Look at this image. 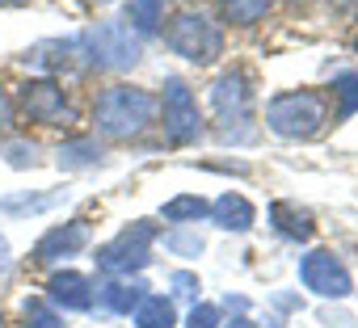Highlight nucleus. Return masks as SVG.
<instances>
[{"mask_svg": "<svg viewBox=\"0 0 358 328\" xmlns=\"http://www.w3.org/2000/svg\"><path fill=\"white\" fill-rule=\"evenodd\" d=\"M329 122V105L320 93L295 89V93H278L266 105V126L278 139H316Z\"/></svg>", "mask_w": 358, "mask_h": 328, "instance_id": "f03ea898", "label": "nucleus"}, {"mask_svg": "<svg viewBox=\"0 0 358 328\" xmlns=\"http://www.w3.org/2000/svg\"><path fill=\"white\" fill-rule=\"evenodd\" d=\"M274 9V0H220V13L232 26H257Z\"/></svg>", "mask_w": 358, "mask_h": 328, "instance_id": "a211bd4d", "label": "nucleus"}, {"mask_svg": "<svg viewBox=\"0 0 358 328\" xmlns=\"http://www.w3.org/2000/svg\"><path fill=\"white\" fill-rule=\"evenodd\" d=\"M101 143L97 139H68L59 143V164L64 169H93V164H101Z\"/></svg>", "mask_w": 358, "mask_h": 328, "instance_id": "f3484780", "label": "nucleus"}, {"mask_svg": "<svg viewBox=\"0 0 358 328\" xmlns=\"http://www.w3.org/2000/svg\"><path fill=\"white\" fill-rule=\"evenodd\" d=\"M30 122H38V126H72L76 122V110L68 105V97H64V89L55 84V80H26V84H17V101H13Z\"/></svg>", "mask_w": 358, "mask_h": 328, "instance_id": "6e6552de", "label": "nucleus"}, {"mask_svg": "<svg viewBox=\"0 0 358 328\" xmlns=\"http://www.w3.org/2000/svg\"><path fill=\"white\" fill-rule=\"evenodd\" d=\"M203 215H211V207H207L199 194H186V198H169V202L160 207V219H169V223H199Z\"/></svg>", "mask_w": 358, "mask_h": 328, "instance_id": "aec40b11", "label": "nucleus"}, {"mask_svg": "<svg viewBox=\"0 0 358 328\" xmlns=\"http://www.w3.org/2000/svg\"><path fill=\"white\" fill-rule=\"evenodd\" d=\"M333 9H341V13H354V9H358V0H333Z\"/></svg>", "mask_w": 358, "mask_h": 328, "instance_id": "c85d7f7f", "label": "nucleus"}, {"mask_svg": "<svg viewBox=\"0 0 358 328\" xmlns=\"http://www.w3.org/2000/svg\"><path fill=\"white\" fill-rule=\"evenodd\" d=\"M0 151H5V160L13 164V169H34V164H38V147L26 143V139H5Z\"/></svg>", "mask_w": 358, "mask_h": 328, "instance_id": "4be33fe9", "label": "nucleus"}, {"mask_svg": "<svg viewBox=\"0 0 358 328\" xmlns=\"http://www.w3.org/2000/svg\"><path fill=\"white\" fill-rule=\"evenodd\" d=\"M59 202V194H47V198H0V211H47V207H55Z\"/></svg>", "mask_w": 358, "mask_h": 328, "instance_id": "b1692460", "label": "nucleus"}, {"mask_svg": "<svg viewBox=\"0 0 358 328\" xmlns=\"http://www.w3.org/2000/svg\"><path fill=\"white\" fill-rule=\"evenodd\" d=\"M97 295H101V303H106L110 311H118V315H131V311H135V307L143 303L148 286H143V282H131V278H118V282L101 286Z\"/></svg>", "mask_w": 358, "mask_h": 328, "instance_id": "2eb2a0df", "label": "nucleus"}, {"mask_svg": "<svg viewBox=\"0 0 358 328\" xmlns=\"http://www.w3.org/2000/svg\"><path fill=\"white\" fill-rule=\"evenodd\" d=\"M131 320H135V328H173L177 324V307L164 295H143V303L131 311Z\"/></svg>", "mask_w": 358, "mask_h": 328, "instance_id": "dca6fc26", "label": "nucleus"}, {"mask_svg": "<svg viewBox=\"0 0 358 328\" xmlns=\"http://www.w3.org/2000/svg\"><path fill=\"white\" fill-rule=\"evenodd\" d=\"M0 5H26V0H0Z\"/></svg>", "mask_w": 358, "mask_h": 328, "instance_id": "2f4dec72", "label": "nucleus"}, {"mask_svg": "<svg viewBox=\"0 0 358 328\" xmlns=\"http://www.w3.org/2000/svg\"><path fill=\"white\" fill-rule=\"evenodd\" d=\"M164 248L177 253V257H199L203 253V236L199 232H173V236H164Z\"/></svg>", "mask_w": 358, "mask_h": 328, "instance_id": "5701e85b", "label": "nucleus"}, {"mask_svg": "<svg viewBox=\"0 0 358 328\" xmlns=\"http://www.w3.org/2000/svg\"><path fill=\"white\" fill-rule=\"evenodd\" d=\"M164 43L173 55H182L190 64H215L224 55V30L207 13H194V9L173 13V22L164 26Z\"/></svg>", "mask_w": 358, "mask_h": 328, "instance_id": "7ed1b4c3", "label": "nucleus"}, {"mask_svg": "<svg viewBox=\"0 0 358 328\" xmlns=\"http://www.w3.org/2000/svg\"><path fill=\"white\" fill-rule=\"evenodd\" d=\"M295 5H308V0H295Z\"/></svg>", "mask_w": 358, "mask_h": 328, "instance_id": "72a5a7b5", "label": "nucleus"}, {"mask_svg": "<svg viewBox=\"0 0 358 328\" xmlns=\"http://www.w3.org/2000/svg\"><path fill=\"white\" fill-rule=\"evenodd\" d=\"M299 282H303L312 295H320V299H345V295L354 290L350 269H345L329 248H316V253H308V257L299 261Z\"/></svg>", "mask_w": 358, "mask_h": 328, "instance_id": "1a4fd4ad", "label": "nucleus"}, {"mask_svg": "<svg viewBox=\"0 0 358 328\" xmlns=\"http://www.w3.org/2000/svg\"><path fill=\"white\" fill-rule=\"evenodd\" d=\"M5 253H9V244H5V236H0V265H5Z\"/></svg>", "mask_w": 358, "mask_h": 328, "instance_id": "7c9ffc66", "label": "nucleus"}, {"mask_svg": "<svg viewBox=\"0 0 358 328\" xmlns=\"http://www.w3.org/2000/svg\"><path fill=\"white\" fill-rule=\"evenodd\" d=\"M333 97H337V118H350L354 110H358V76L354 72H341L337 80H333Z\"/></svg>", "mask_w": 358, "mask_h": 328, "instance_id": "412c9836", "label": "nucleus"}, {"mask_svg": "<svg viewBox=\"0 0 358 328\" xmlns=\"http://www.w3.org/2000/svg\"><path fill=\"white\" fill-rule=\"evenodd\" d=\"M228 328H257V324H253V320H232Z\"/></svg>", "mask_w": 358, "mask_h": 328, "instance_id": "c756f323", "label": "nucleus"}, {"mask_svg": "<svg viewBox=\"0 0 358 328\" xmlns=\"http://www.w3.org/2000/svg\"><path fill=\"white\" fill-rule=\"evenodd\" d=\"M93 122L106 139H135L156 122V97L135 84H110L93 101Z\"/></svg>", "mask_w": 358, "mask_h": 328, "instance_id": "f257e3e1", "label": "nucleus"}, {"mask_svg": "<svg viewBox=\"0 0 358 328\" xmlns=\"http://www.w3.org/2000/svg\"><path fill=\"white\" fill-rule=\"evenodd\" d=\"M89 244V223H64V228H51L43 240H38V248H34V261L38 265H55V261H64V257H76L80 248Z\"/></svg>", "mask_w": 358, "mask_h": 328, "instance_id": "9b49d317", "label": "nucleus"}, {"mask_svg": "<svg viewBox=\"0 0 358 328\" xmlns=\"http://www.w3.org/2000/svg\"><path fill=\"white\" fill-rule=\"evenodd\" d=\"M80 51H85V64H97V68H110V72L135 68L139 55H143L139 34L127 22H97L93 30L80 34Z\"/></svg>", "mask_w": 358, "mask_h": 328, "instance_id": "39448f33", "label": "nucleus"}, {"mask_svg": "<svg viewBox=\"0 0 358 328\" xmlns=\"http://www.w3.org/2000/svg\"><path fill=\"white\" fill-rule=\"evenodd\" d=\"M354 51H358V34H354Z\"/></svg>", "mask_w": 358, "mask_h": 328, "instance_id": "473e14b6", "label": "nucleus"}, {"mask_svg": "<svg viewBox=\"0 0 358 328\" xmlns=\"http://www.w3.org/2000/svg\"><path fill=\"white\" fill-rule=\"evenodd\" d=\"M156 110H160V118H164V135H169V143L186 147V143H194V139L203 135L199 101H194V93L186 89V80H164V93H160Z\"/></svg>", "mask_w": 358, "mask_h": 328, "instance_id": "0eeeda50", "label": "nucleus"}, {"mask_svg": "<svg viewBox=\"0 0 358 328\" xmlns=\"http://www.w3.org/2000/svg\"><path fill=\"white\" fill-rule=\"evenodd\" d=\"M173 286H177V295H186V299H194V295L203 290L194 274H173Z\"/></svg>", "mask_w": 358, "mask_h": 328, "instance_id": "bb28decb", "label": "nucleus"}, {"mask_svg": "<svg viewBox=\"0 0 358 328\" xmlns=\"http://www.w3.org/2000/svg\"><path fill=\"white\" fill-rule=\"evenodd\" d=\"M186 328H220V307L215 303H199L186 320Z\"/></svg>", "mask_w": 358, "mask_h": 328, "instance_id": "393cba45", "label": "nucleus"}, {"mask_svg": "<svg viewBox=\"0 0 358 328\" xmlns=\"http://www.w3.org/2000/svg\"><path fill=\"white\" fill-rule=\"evenodd\" d=\"M26 328H64V320L59 315H51V311H43V307H34V315H30V324Z\"/></svg>", "mask_w": 358, "mask_h": 328, "instance_id": "cd10ccee", "label": "nucleus"}, {"mask_svg": "<svg viewBox=\"0 0 358 328\" xmlns=\"http://www.w3.org/2000/svg\"><path fill=\"white\" fill-rule=\"evenodd\" d=\"M13 122H17V105H13V97L5 89H0V135H5Z\"/></svg>", "mask_w": 358, "mask_h": 328, "instance_id": "a878e982", "label": "nucleus"}, {"mask_svg": "<svg viewBox=\"0 0 358 328\" xmlns=\"http://www.w3.org/2000/svg\"><path fill=\"white\" fill-rule=\"evenodd\" d=\"M211 219L220 223V228H228V232H249L253 228V207H249V198H241V194H220L215 202H211Z\"/></svg>", "mask_w": 358, "mask_h": 328, "instance_id": "ddd939ff", "label": "nucleus"}, {"mask_svg": "<svg viewBox=\"0 0 358 328\" xmlns=\"http://www.w3.org/2000/svg\"><path fill=\"white\" fill-rule=\"evenodd\" d=\"M152 244H156V228L139 219V223L122 228L110 244L97 248V269H106L114 278H131L152 261Z\"/></svg>", "mask_w": 358, "mask_h": 328, "instance_id": "423d86ee", "label": "nucleus"}, {"mask_svg": "<svg viewBox=\"0 0 358 328\" xmlns=\"http://www.w3.org/2000/svg\"><path fill=\"white\" fill-rule=\"evenodd\" d=\"M270 223H274V232L287 236V240H312V232H316L312 215L299 211L295 202H274V207H270Z\"/></svg>", "mask_w": 358, "mask_h": 328, "instance_id": "4468645a", "label": "nucleus"}, {"mask_svg": "<svg viewBox=\"0 0 358 328\" xmlns=\"http://www.w3.org/2000/svg\"><path fill=\"white\" fill-rule=\"evenodd\" d=\"M47 295H51V303H59L64 311H89L93 299H97V286H93L85 274H76V269H59V274L47 282Z\"/></svg>", "mask_w": 358, "mask_h": 328, "instance_id": "f8f14e48", "label": "nucleus"}, {"mask_svg": "<svg viewBox=\"0 0 358 328\" xmlns=\"http://www.w3.org/2000/svg\"><path fill=\"white\" fill-rule=\"evenodd\" d=\"M22 59L34 72H47V80H51L59 72H76L85 64V51H80V38H47V43H34Z\"/></svg>", "mask_w": 358, "mask_h": 328, "instance_id": "9d476101", "label": "nucleus"}, {"mask_svg": "<svg viewBox=\"0 0 358 328\" xmlns=\"http://www.w3.org/2000/svg\"><path fill=\"white\" fill-rule=\"evenodd\" d=\"M127 22L135 34H156L164 22V0H131L127 5Z\"/></svg>", "mask_w": 358, "mask_h": 328, "instance_id": "6ab92c4d", "label": "nucleus"}, {"mask_svg": "<svg viewBox=\"0 0 358 328\" xmlns=\"http://www.w3.org/2000/svg\"><path fill=\"white\" fill-rule=\"evenodd\" d=\"M211 105H215V118H220V135L228 143H245L253 139V84L241 68L224 72L211 89Z\"/></svg>", "mask_w": 358, "mask_h": 328, "instance_id": "20e7f679", "label": "nucleus"}]
</instances>
